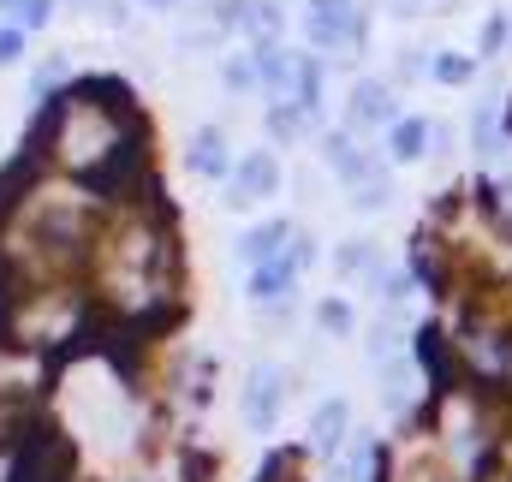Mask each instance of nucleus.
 <instances>
[{
    "label": "nucleus",
    "instance_id": "1",
    "mask_svg": "<svg viewBox=\"0 0 512 482\" xmlns=\"http://www.w3.org/2000/svg\"><path fill=\"white\" fill-rule=\"evenodd\" d=\"M304 30H310L316 48H358L364 42V12H358V0H310Z\"/></svg>",
    "mask_w": 512,
    "mask_h": 482
},
{
    "label": "nucleus",
    "instance_id": "2",
    "mask_svg": "<svg viewBox=\"0 0 512 482\" xmlns=\"http://www.w3.org/2000/svg\"><path fill=\"white\" fill-rule=\"evenodd\" d=\"M54 471H66V447L54 429H36L18 453H12V482H60Z\"/></svg>",
    "mask_w": 512,
    "mask_h": 482
},
{
    "label": "nucleus",
    "instance_id": "3",
    "mask_svg": "<svg viewBox=\"0 0 512 482\" xmlns=\"http://www.w3.org/2000/svg\"><path fill=\"white\" fill-rule=\"evenodd\" d=\"M280 191V161L268 155V149H251L239 167H233V203H262V197H274Z\"/></svg>",
    "mask_w": 512,
    "mask_h": 482
},
{
    "label": "nucleus",
    "instance_id": "4",
    "mask_svg": "<svg viewBox=\"0 0 512 482\" xmlns=\"http://www.w3.org/2000/svg\"><path fill=\"white\" fill-rule=\"evenodd\" d=\"M280 393H286V375H280L274 363H262L251 381H245V423H251V429H274Z\"/></svg>",
    "mask_w": 512,
    "mask_h": 482
},
{
    "label": "nucleus",
    "instance_id": "5",
    "mask_svg": "<svg viewBox=\"0 0 512 482\" xmlns=\"http://www.w3.org/2000/svg\"><path fill=\"white\" fill-rule=\"evenodd\" d=\"M310 262V244H292L286 256H268V262H256L251 274V298H280V292H292V280H298V268Z\"/></svg>",
    "mask_w": 512,
    "mask_h": 482
},
{
    "label": "nucleus",
    "instance_id": "6",
    "mask_svg": "<svg viewBox=\"0 0 512 482\" xmlns=\"http://www.w3.org/2000/svg\"><path fill=\"white\" fill-rule=\"evenodd\" d=\"M185 161H191V173H203V179H221V173H227V137H221L215 125H203V131L191 137Z\"/></svg>",
    "mask_w": 512,
    "mask_h": 482
},
{
    "label": "nucleus",
    "instance_id": "7",
    "mask_svg": "<svg viewBox=\"0 0 512 482\" xmlns=\"http://www.w3.org/2000/svg\"><path fill=\"white\" fill-rule=\"evenodd\" d=\"M393 114H399V108H393V90H387V84L370 78V84L352 90V125H387Z\"/></svg>",
    "mask_w": 512,
    "mask_h": 482
},
{
    "label": "nucleus",
    "instance_id": "8",
    "mask_svg": "<svg viewBox=\"0 0 512 482\" xmlns=\"http://www.w3.org/2000/svg\"><path fill=\"white\" fill-rule=\"evenodd\" d=\"M292 239V227H286V221H268V227H256V233H245V239H239V256H245V262H268V256H280V244Z\"/></svg>",
    "mask_w": 512,
    "mask_h": 482
},
{
    "label": "nucleus",
    "instance_id": "9",
    "mask_svg": "<svg viewBox=\"0 0 512 482\" xmlns=\"http://www.w3.org/2000/svg\"><path fill=\"white\" fill-rule=\"evenodd\" d=\"M429 120H393V137H387V149H393V161H417L423 149H429Z\"/></svg>",
    "mask_w": 512,
    "mask_h": 482
},
{
    "label": "nucleus",
    "instance_id": "10",
    "mask_svg": "<svg viewBox=\"0 0 512 482\" xmlns=\"http://www.w3.org/2000/svg\"><path fill=\"white\" fill-rule=\"evenodd\" d=\"M346 423H352L346 399H328V405L316 411V447H322V453H334V447L346 441Z\"/></svg>",
    "mask_w": 512,
    "mask_h": 482
},
{
    "label": "nucleus",
    "instance_id": "11",
    "mask_svg": "<svg viewBox=\"0 0 512 482\" xmlns=\"http://www.w3.org/2000/svg\"><path fill=\"white\" fill-rule=\"evenodd\" d=\"M328 161H334L346 179H370V161L352 149V137H328Z\"/></svg>",
    "mask_w": 512,
    "mask_h": 482
},
{
    "label": "nucleus",
    "instance_id": "12",
    "mask_svg": "<svg viewBox=\"0 0 512 482\" xmlns=\"http://www.w3.org/2000/svg\"><path fill=\"white\" fill-rule=\"evenodd\" d=\"M316 322H322L328 334H352V304H340V298H322V310H316Z\"/></svg>",
    "mask_w": 512,
    "mask_h": 482
},
{
    "label": "nucleus",
    "instance_id": "13",
    "mask_svg": "<svg viewBox=\"0 0 512 482\" xmlns=\"http://www.w3.org/2000/svg\"><path fill=\"white\" fill-rule=\"evenodd\" d=\"M48 12H54V0H24V6L12 12V24L30 36V30H42V24H48Z\"/></svg>",
    "mask_w": 512,
    "mask_h": 482
},
{
    "label": "nucleus",
    "instance_id": "14",
    "mask_svg": "<svg viewBox=\"0 0 512 482\" xmlns=\"http://www.w3.org/2000/svg\"><path fill=\"white\" fill-rule=\"evenodd\" d=\"M298 125H304V108H274L268 114V131L274 137H298Z\"/></svg>",
    "mask_w": 512,
    "mask_h": 482
},
{
    "label": "nucleus",
    "instance_id": "15",
    "mask_svg": "<svg viewBox=\"0 0 512 482\" xmlns=\"http://www.w3.org/2000/svg\"><path fill=\"white\" fill-rule=\"evenodd\" d=\"M12 60H24V30L0 24V66H12Z\"/></svg>",
    "mask_w": 512,
    "mask_h": 482
},
{
    "label": "nucleus",
    "instance_id": "16",
    "mask_svg": "<svg viewBox=\"0 0 512 482\" xmlns=\"http://www.w3.org/2000/svg\"><path fill=\"white\" fill-rule=\"evenodd\" d=\"M435 78L459 84V78H471V60H459V54H441V60H435Z\"/></svg>",
    "mask_w": 512,
    "mask_h": 482
},
{
    "label": "nucleus",
    "instance_id": "17",
    "mask_svg": "<svg viewBox=\"0 0 512 482\" xmlns=\"http://www.w3.org/2000/svg\"><path fill=\"white\" fill-rule=\"evenodd\" d=\"M60 78H66V60H60V54H54V60H42V66H36V96H42L48 84H60Z\"/></svg>",
    "mask_w": 512,
    "mask_h": 482
},
{
    "label": "nucleus",
    "instance_id": "18",
    "mask_svg": "<svg viewBox=\"0 0 512 482\" xmlns=\"http://www.w3.org/2000/svg\"><path fill=\"white\" fill-rule=\"evenodd\" d=\"M227 84H233V90H251V84H256V66H251V60H233V66H227Z\"/></svg>",
    "mask_w": 512,
    "mask_h": 482
},
{
    "label": "nucleus",
    "instance_id": "19",
    "mask_svg": "<svg viewBox=\"0 0 512 482\" xmlns=\"http://www.w3.org/2000/svg\"><path fill=\"white\" fill-rule=\"evenodd\" d=\"M507 42V18H489V30H483V54H495Z\"/></svg>",
    "mask_w": 512,
    "mask_h": 482
},
{
    "label": "nucleus",
    "instance_id": "20",
    "mask_svg": "<svg viewBox=\"0 0 512 482\" xmlns=\"http://www.w3.org/2000/svg\"><path fill=\"white\" fill-rule=\"evenodd\" d=\"M18 6H24V0H0V12H18Z\"/></svg>",
    "mask_w": 512,
    "mask_h": 482
},
{
    "label": "nucleus",
    "instance_id": "21",
    "mask_svg": "<svg viewBox=\"0 0 512 482\" xmlns=\"http://www.w3.org/2000/svg\"><path fill=\"white\" fill-rule=\"evenodd\" d=\"M143 6H173V0H143Z\"/></svg>",
    "mask_w": 512,
    "mask_h": 482
},
{
    "label": "nucleus",
    "instance_id": "22",
    "mask_svg": "<svg viewBox=\"0 0 512 482\" xmlns=\"http://www.w3.org/2000/svg\"><path fill=\"white\" fill-rule=\"evenodd\" d=\"M131 482H149V477H131Z\"/></svg>",
    "mask_w": 512,
    "mask_h": 482
}]
</instances>
